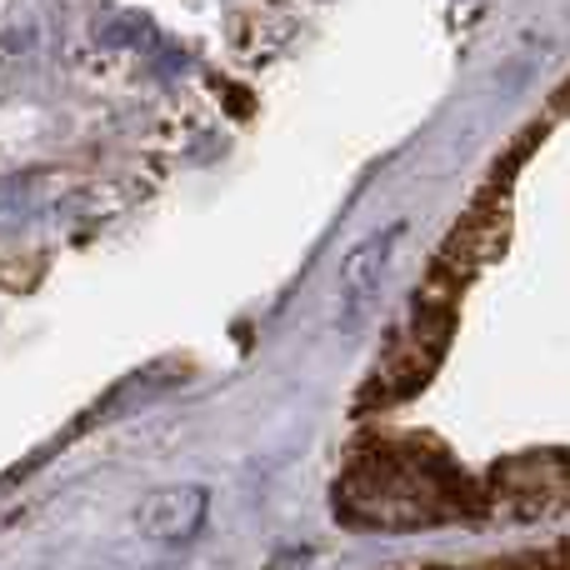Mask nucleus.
<instances>
[{"mask_svg": "<svg viewBox=\"0 0 570 570\" xmlns=\"http://www.w3.org/2000/svg\"><path fill=\"white\" fill-rule=\"evenodd\" d=\"M345 501H371L365 521L375 525H421L445 515L451 501V485L435 481V461L431 455H375L371 471L355 465L351 481H345Z\"/></svg>", "mask_w": 570, "mask_h": 570, "instance_id": "nucleus-1", "label": "nucleus"}, {"mask_svg": "<svg viewBox=\"0 0 570 570\" xmlns=\"http://www.w3.org/2000/svg\"><path fill=\"white\" fill-rule=\"evenodd\" d=\"M401 230H405L401 220L371 230V236L355 240L351 256L341 261V281H335V331H341L345 341H355V335L365 331V321H371L375 295H381V285H385L391 250H395V240H401Z\"/></svg>", "mask_w": 570, "mask_h": 570, "instance_id": "nucleus-2", "label": "nucleus"}, {"mask_svg": "<svg viewBox=\"0 0 570 570\" xmlns=\"http://www.w3.org/2000/svg\"><path fill=\"white\" fill-rule=\"evenodd\" d=\"M136 521H140V535L150 546H160V551L190 546L210 521V491L206 485H166V491H156L140 505Z\"/></svg>", "mask_w": 570, "mask_h": 570, "instance_id": "nucleus-3", "label": "nucleus"}]
</instances>
